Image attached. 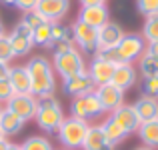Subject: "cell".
I'll return each mask as SVG.
<instances>
[{"label":"cell","instance_id":"9a60e30c","mask_svg":"<svg viewBox=\"0 0 158 150\" xmlns=\"http://www.w3.org/2000/svg\"><path fill=\"white\" fill-rule=\"evenodd\" d=\"M114 66L116 64H112V62H108V60H102V58H96V56L92 58V62H90V66H88L86 72H88V76H90V80H92L94 88L112 80Z\"/></svg>","mask_w":158,"mask_h":150},{"label":"cell","instance_id":"ac0fdd59","mask_svg":"<svg viewBox=\"0 0 158 150\" xmlns=\"http://www.w3.org/2000/svg\"><path fill=\"white\" fill-rule=\"evenodd\" d=\"M8 82L12 86V92L14 94H30V74H28L26 66H14V68L8 70Z\"/></svg>","mask_w":158,"mask_h":150},{"label":"cell","instance_id":"4316f807","mask_svg":"<svg viewBox=\"0 0 158 150\" xmlns=\"http://www.w3.org/2000/svg\"><path fill=\"white\" fill-rule=\"evenodd\" d=\"M20 146H22V150H54L52 142L44 136H30Z\"/></svg>","mask_w":158,"mask_h":150},{"label":"cell","instance_id":"2e32d148","mask_svg":"<svg viewBox=\"0 0 158 150\" xmlns=\"http://www.w3.org/2000/svg\"><path fill=\"white\" fill-rule=\"evenodd\" d=\"M110 118L114 120V122L118 124L122 130H126V134L138 130V126H140V120H138V116H136L132 104H122V106H118L110 114Z\"/></svg>","mask_w":158,"mask_h":150},{"label":"cell","instance_id":"74e56055","mask_svg":"<svg viewBox=\"0 0 158 150\" xmlns=\"http://www.w3.org/2000/svg\"><path fill=\"white\" fill-rule=\"evenodd\" d=\"M8 150H22V146H20V144H8Z\"/></svg>","mask_w":158,"mask_h":150},{"label":"cell","instance_id":"e0dca14e","mask_svg":"<svg viewBox=\"0 0 158 150\" xmlns=\"http://www.w3.org/2000/svg\"><path fill=\"white\" fill-rule=\"evenodd\" d=\"M48 48H52L54 52H64V50L74 48L72 30L60 22H52V40Z\"/></svg>","mask_w":158,"mask_h":150},{"label":"cell","instance_id":"ab89813d","mask_svg":"<svg viewBox=\"0 0 158 150\" xmlns=\"http://www.w3.org/2000/svg\"><path fill=\"white\" fill-rule=\"evenodd\" d=\"M134 150H154V148H148V146H138V148H134Z\"/></svg>","mask_w":158,"mask_h":150},{"label":"cell","instance_id":"d4e9b609","mask_svg":"<svg viewBox=\"0 0 158 150\" xmlns=\"http://www.w3.org/2000/svg\"><path fill=\"white\" fill-rule=\"evenodd\" d=\"M142 38L148 42H158V14H152L144 20L142 26Z\"/></svg>","mask_w":158,"mask_h":150},{"label":"cell","instance_id":"83f0119b","mask_svg":"<svg viewBox=\"0 0 158 150\" xmlns=\"http://www.w3.org/2000/svg\"><path fill=\"white\" fill-rule=\"evenodd\" d=\"M12 60H14V52L10 46V38H8V34H2L0 36V62L10 64Z\"/></svg>","mask_w":158,"mask_h":150},{"label":"cell","instance_id":"7c38bea8","mask_svg":"<svg viewBox=\"0 0 158 150\" xmlns=\"http://www.w3.org/2000/svg\"><path fill=\"white\" fill-rule=\"evenodd\" d=\"M62 90H64L68 96H84V94L88 92H94V84L92 80H90L88 72H80L76 74V76H70L66 78V80H62Z\"/></svg>","mask_w":158,"mask_h":150},{"label":"cell","instance_id":"cb8c5ba5","mask_svg":"<svg viewBox=\"0 0 158 150\" xmlns=\"http://www.w3.org/2000/svg\"><path fill=\"white\" fill-rule=\"evenodd\" d=\"M52 40V22H42L32 30V42L38 46H50Z\"/></svg>","mask_w":158,"mask_h":150},{"label":"cell","instance_id":"7a4b0ae2","mask_svg":"<svg viewBox=\"0 0 158 150\" xmlns=\"http://www.w3.org/2000/svg\"><path fill=\"white\" fill-rule=\"evenodd\" d=\"M64 110L62 104L58 102L56 96H44V98H36V114L34 120L38 124V128H42L44 132L52 134L58 130V126L64 120Z\"/></svg>","mask_w":158,"mask_h":150},{"label":"cell","instance_id":"60d3db41","mask_svg":"<svg viewBox=\"0 0 158 150\" xmlns=\"http://www.w3.org/2000/svg\"><path fill=\"white\" fill-rule=\"evenodd\" d=\"M4 34V26H2V22H0V36Z\"/></svg>","mask_w":158,"mask_h":150},{"label":"cell","instance_id":"8d00e7d4","mask_svg":"<svg viewBox=\"0 0 158 150\" xmlns=\"http://www.w3.org/2000/svg\"><path fill=\"white\" fill-rule=\"evenodd\" d=\"M8 144H10V142H8L6 138H2V140H0V150H8Z\"/></svg>","mask_w":158,"mask_h":150},{"label":"cell","instance_id":"5bb4252c","mask_svg":"<svg viewBox=\"0 0 158 150\" xmlns=\"http://www.w3.org/2000/svg\"><path fill=\"white\" fill-rule=\"evenodd\" d=\"M136 78H138V72L132 64H126V62H118L114 66V72H112V84L118 86L122 92L130 90L132 86L136 84Z\"/></svg>","mask_w":158,"mask_h":150},{"label":"cell","instance_id":"484cf974","mask_svg":"<svg viewBox=\"0 0 158 150\" xmlns=\"http://www.w3.org/2000/svg\"><path fill=\"white\" fill-rule=\"evenodd\" d=\"M138 68H140V74L142 78H152V76H158V60L148 54H142L138 60Z\"/></svg>","mask_w":158,"mask_h":150},{"label":"cell","instance_id":"3957f363","mask_svg":"<svg viewBox=\"0 0 158 150\" xmlns=\"http://www.w3.org/2000/svg\"><path fill=\"white\" fill-rule=\"evenodd\" d=\"M52 70L62 80H66L70 76H76V74L84 72L86 64H84L82 54L78 52V48H70V50H64V52H54Z\"/></svg>","mask_w":158,"mask_h":150},{"label":"cell","instance_id":"d590c367","mask_svg":"<svg viewBox=\"0 0 158 150\" xmlns=\"http://www.w3.org/2000/svg\"><path fill=\"white\" fill-rule=\"evenodd\" d=\"M8 70H10V66L4 64V62H0V78H6L8 76Z\"/></svg>","mask_w":158,"mask_h":150},{"label":"cell","instance_id":"5b68a950","mask_svg":"<svg viewBox=\"0 0 158 150\" xmlns=\"http://www.w3.org/2000/svg\"><path fill=\"white\" fill-rule=\"evenodd\" d=\"M144 50H146V40L140 34H124V38L120 40V44L114 48V54H116V58H118V62L132 64V62L140 60Z\"/></svg>","mask_w":158,"mask_h":150},{"label":"cell","instance_id":"4fadbf2b","mask_svg":"<svg viewBox=\"0 0 158 150\" xmlns=\"http://www.w3.org/2000/svg\"><path fill=\"white\" fill-rule=\"evenodd\" d=\"M78 20L92 28H100L110 20V12H108L106 4H96V6H82L80 14H78Z\"/></svg>","mask_w":158,"mask_h":150},{"label":"cell","instance_id":"7bdbcfd3","mask_svg":"<svg viewBox=\"0 0 158 150\" xmlns=\"http://www.w3.org/2000/svg\"><path fill=\"white\" fill-rule=\"evenodd\" d=\"M60 150H68V148H60Z\"/></svg>","mask_w":158,"mask_h":150},{"label":"cell","instance_id":"9c48e42d","mask_svg":"<svg viewBox=\"0 0 158 150\" xmlns=\"http://www.w3.org/2000/svg\"><path fill=\"white\" fill-rule=\"evenodd\" d=\"M70 30H72L74 44H78L84 52H90V54L96 52V36H98L96 28H92V26H88V24L76 20V22L70 26Z\"/></svg>","mask_w":158,"mask_h":150},{"label":"cell","instance_id":"603a6c76","mask_svg":"<svg viewBox=\"0 0 158 150\" xmlns=\"http://www.w3.org/2000/svg\"><path fill=\"white\" fill-rule=\"evenodd\" d=\"M100 126H102V130H104V136H106L108 144H110L112 148H114L116 144H120V142H122V140L128 136V134H126V130H122V128H120L112 118H106L104 122L100 124Z\"/></svg>","mask_w":158,"mask_h":150},{"label":"cell","instance_id":"e575fe53","mask_svg":"<svg viewBox=\"0 0 158 150\" xmlns=\"http://www.w3.org/2000/svg\"><path fill=\"white\" fill-rule=\"evenodd\" d=\"M82 6H96V4H104V0H80Z\"/></svg>","mask_w":158,"mask_h":150},{"label":"cell","instance_id":"7402d4cb","mask_svg":"<svg viewBox=\"0 0 158 150\" xmlns=\"http://www.w3.org/2000/svg\"><path fill=\"white\" fill-rule=\"evenodd\" d=\"M138 136L144 146L148 148H158V118L150 122H142L138 126Z\"/></svg>","mask_w":158,"mask_h":150},{"label":"cell","instance_id":"f35d334b","mask_svg":"<svg viewBox=\"0 0 158 150\" xmlns=\"http://www.w3.org/2000/svg\"><path fill=\"white\" fill-rule=\"evenodd\" d=\"M2 4H6V6H14L16 4V0H0Z\"/></svg>","mask_w":158,"mask_h":150},{"label":"cell","instance_id":"f1b7e54d","mask_svg":"<svg viewBox=\"0 0 158 150\" xmlns=\"http://www.w3.org/2000/svg\"><path fill=\"white\" fill-rule=\"evenodd\" d=\"M136 10L146 18L152 14H158V0H136Z\"/></svg>","mask_w":158,"mask_h":150},{"label":"cell","instance_id":"30bf717a","mask_svg":"<svg viewBox=\"0 0 158 150\" xmlns=\"http://www.w3.org/2000/svg\"><path fill=\"white\" fill-rule=\"evenodd\" d=\"M6 108L26 122V120H32L36 114V98L32 94H14L6 102Z\"/></svg>","mask_w":158,"mask_h":150},{"label":"cell","instance_id":"4dcf8cb0","mask_svg":"<svg viewBox=\"0 0 158 150\" xmlns=\"http://www.w3.org/2000/svg\"><path fill=\"white\" fill-rule=\"evenodd\" d=\"M22 22H24V24H28V26H30L32 30H34L36 26H40V24H42V22H46V20H42V16H40L36 10H30V12H24Z\"/></svg>","mask_w":158,"mask_h":150},{"label":"cell","instance_id":"ffe728a7","mask_svg":"<svg viewBox=\"0 0 158 150\" xmlns=\"http://www.w3.org/2000/svg\"><path fill=\"white\" fill-rule=\"evenodd\" d=\"M82 150H112V146L108 144L104 130H102L100 124H94L88 126V132L84 136V142H82Z\"/></svg>","mask_w":158,"mask_h":150},{"label":"cell","instance_id":"44dd1931","mask_svg":"<svg viewBox=\"0 0 158 150\" xmlns=\"http://www.w3.org/2000/svg\"><path fill=\"white\" fill-rule=\"evenodd\" d=\"M22 128H24V120L20 116H16L14 112H10L8 108H2V112H0V130L4 132V136L18 134Z\"/></svg>","mask_w":158,"mask_h":150},{"label":"cell","instance_id":"8fae6325","mask_svg":"<svg viewBox=\"0 0 158 150\" xmlns=\"http://www.w3.org/2000/svg\"><path fill=\"white\" fill-rule=\"evenodd\" d=\"M34 10L46 22H58L70 10V0H38Z\"/></svg>","mask_w":158,"mask_h":150},{"label":"cell","instance_id":"ee69618b","mask_svg":"<svg viewBox=\"0 0 158 150\" xmlns=\"http://www.w3.org/2000/svg\"><path fill=\"white\" fill-rule=\"evenodd\" d=\"M0 112H2V108H0Z\"/></svg>","mask_w":158,"mask_h":150},{"label":"cell","instance_id":"836d02e7","mask_svg":"<svg viewBox=\"0 0 158 150\" xmlns=\"http://www.w3.org/2000/svg\"><path fill=\"white\" fill-rule=\"evenodd\" d=\"M144 54H148V56H152V58H156V60H158V42H148Z\"/></svg>","mask_w":158,"mask_h":150},{"label":"cell","instance_id":"f546056e","mask_svg":"<svg viewBox=\"0 0 158 150\" xmlns=\"http://www.w3.org/2000/svg\"><path fill=\"white\" fill-rule=\"evenodd\" d=\"M142 90H144V94H146V96L158 98V76L144 78V82H142Z\"/></svg>","mask_w":158,"mask_h":150},{"label":"cell","instance_id":"8992f818","mask_svg":"<svg viewBox=\"0 0 158 150\" xmlns=\"http://www.w3.org/2000/svg\"><path fill=\"white\" fill-rule=\"evenodd\" d=\"M8 38H10V46H12V52H14V58H22L26 54H30L32 46H34V42H32V28L28 24H24L22 20L14 26V30L8 34Z\"/></svg>","mask_w":158,"mask_h":150},{"label":"cell","instance_id":"1f68e13d","mask_svg":"<svg viewBox=\"0 0 158 150\" xmlns=\"http://www.w3.org/2000/svg\"><path fill=\"white\" fill-rule=\"evenodd\" d=\"M12 96H14V92H12V86L8 82V78H0V102L6 104Z\"/></svg>","mask_w":158,"mask_h":150},{"label":"cell","instance_id":"d6986e66","mask_svg":"<svg viewBox=\"0 0 158 150\" xmlns=\"http://www.w3.org/2000/svg\"><path fill=\"white\" fill-rule=\"evenodd\" d=\"M132 108H134L140 124L158 118V98H152V96H146V94H144V96H140L132 104Z\"/></svg>","mask_w":158,"mask_h":150},{"label":"cell","instance_id":"6da1fadb","mask_svg":"<svg viewBox=\"0 0 158 150\" xmlns=\"http://www.w3.org/2000/svg\"><path fill=\"white\" fill-rule=\"evenodd\" d=\"M26 70L30 74V94L34 98L52 96L56 90V78H54L52 62L46 56H32L26 64Z\"/></svg>","mask_w":158,"mask_h":150},{"label":"cell","instance_id":"52a82bcc","mask_svg":"<svg viewBox=\"0 0 158 150\" xmlns=\"http://www.w3.org/2000/svg\"><path fill=\"white\" fill-rule=\"evenodd\" d=\"M94 94H96L98 102H100L102 110L104 112H114L118 106L124 104V94L118 86H114L112 82H106V84H100L94 88Z\"/></svg>","mask_w":158,"mask_h":150},{"label":"cell","instance_id":"d6a6232c","mask_svg":"<svg viewBox=\"0 0 158 150\" xmlns=\"http://www.w3.org/2000/svg\"><path fill=\"white\" fill-rule=\"evenodd\" d=\"M36 4H38V0H16L14 6L18 8V10H22V12H30V10L36 8Z\"/></svg>","mask_w":158,"mask_h":150},{"label":"cell","instance_id":"ba28073f","mask_svg":"<svg viewBox=\"0 0 158 150\" xmlns=\"http://www.w3.org/2000/svg\"><path fill=\"white\" fill-rule=\"evenodd\" d=\"M98 36H96V50H114L120 44V40L124 38L126 32L122 30L118 22H112L108 20L104 26L98 28Z\"/></svg>","mask_w":158,"mask_h":150},{"label":"cell","instance_id":"b9f144b4","mask_svg":"<svg viewBox=\"0 0 158 150\" xmlns=\"http://www.w3.org/2000/svg\"><path fill=\"white\" fill-rule=\"evenodd\" d=\"M2 138H6V136H4V132H2V130H0V140H2Z\"/></svg>","mask_w":158,"mask_h":150},{"label":"cell","instance_id":"277c9868","mask_svg":"<svg viewBox=\"0 0 158 150\" xmlns=\"http://www.w3.org/2000/svg\"><path fill=\"white\" fill-rule=\"evenodd\" d=\"M88 126H90V124L86 122V120L74 118V116L64 118V120H62V124L58 126V130H56L60 144H62L64 148H68V150L80 148L82 142H84L86 132H88Z\"/></svg>","mask_w":158,"mask_h":150}]
</instances>
